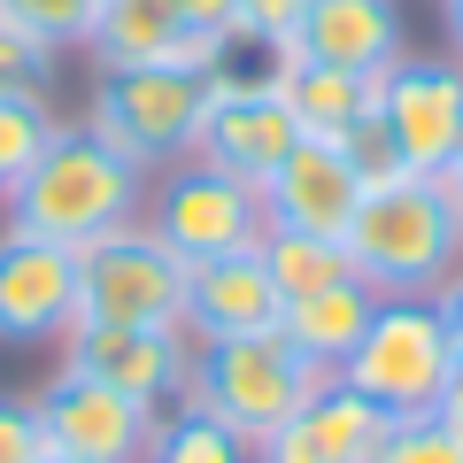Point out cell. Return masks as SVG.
I'll use <instances>...</instances> for the list:
<instances>
[{
  "label": "cell",
  "instance_id": "cell-14",
  "mask_svg": "<svg viewBox=\"0 0 463 463\" xmlns=\"http://www.w3.org/2000/svg\"><path fill=\"white\" fill-rule=\"evenodd\" d=\"M294 62H317V70H355V78H379L394 70L402 54V0H309L286 39Z\"/></svg>",
  "mask_w": 463,
  "mask_h": 463
},
{
  "label": "cell",
  "instance_id": "cell-24",
  "mask_svg": "<svg viewBox=\"0 0 463 463\" xmlns=\"http://www.w3.org/2000/svg\"><path fill=\"white\" fill-rule=\"evenodd\" d=\"M371 463H463V425L440 410L425 417H394V432L379 440V456Z\"/></svg>",
  "mask_w": 463,
  "mask_h": 463
},
{
  "label": "cell",
  "instance_id": "cell-3",
  "mask_svg": "<svg viewBox=\"0 0 463 463\" xmlns=\"http://www.w3.org/2000/svg\"><path fill=\"white\" fill-rule=\"evenodd\" d=\"M325 386H332V371L309 364V355L270 325V332H240V340H194L178 402L209 410L216 425H232L255 448V440H270L286 417H301Z\"/></svg>",
  "mask_w": 463,
  "mask_h": 463
},
{
  "label": "cell",
  "instance_id": "cell-29",
  "mask_svg": "<svg viewBox=\"0 0 463 463\" xmlns=\"http://www.w3.org/2000/svg\"><path fill=\"white\" fill-rule=\"evenodd\" d=\"M432 301H440L448 332H456V347H463V270H456V279H448V286H440V294H432Z\"/></svg>",
  "mask_w": 463,
  "mask_h": 463
},
{
  "label": "cell",
  "instance_id": "cell-32",
  "mask_svg": "<svg viewBox=\"0 0 463 463\" xmlns=\"http://www.w3.org/2000/svg\"><path fill=\"white\" fill-rule=\"evenodd\" d=\"M440 16H448V39H456V54H463V0H440Z\"/></svg>",
  "mask_w": 463,
  "mask_h": 463
},
{
  "label": "cell",
  "instance_id": "cell-9",
  "mask_svg": "<svg viewBox=\"0 0 463 463\" xmlns=\"http://www.w3.org/2000/svg\"><path fill=\"white\" fill-rule=\"evenodd\" d=\"M32 410H39V432H47V456H78V463H147L155 425H163L155 402H132L116 386L70 379V371H54L39 386Z\"/></svg>",
  "mask_w": 463,
  "mask_h": 463
},
{
  "label": "cell",
  "instance_id": "cell-30",
  "mask_svg": "<svg viewBox=\"0 0 463 463\" xmlns=\"http://www.w3.org/2000/svg\"><path fill=\"white\" fill-rule=\"evenodd\" d=\"M440 417L463 425V347H456V371H448V394H440Z\"/></svg>",
  "mask_w": 463,
  "mask_h": 463
},
{
  "label": "cell",
  "instance_id": "cell-33",
  "mask_svg": "<svg viewBox=\"0 0 463 463\" xmlns=\"http://www.w3.org/2000/svg\"><path fill=\"white\" fill-rule=\"evenodd\" d=\"M47 463H78V456H47Z\"/></svg>",
  "mask_w": 463,
  "mask_h": 463
},
{
  "label": "cell",
  "instance_id": "cell-27",
  "mask_svg": "<svg viewBox=\"0 0 463 463\" xmlns=\"http://www.w3.org/2000/svg\"><path fill=\"white\" fill-rule=\"evenodd\" d=\"M301 8H309V0H240V32L286 47V39H294V24H301Z\"/></svg>",
  "mask_w": 463,
  "mask_h": 463
},
{
  "label": "cell",
  "instance_id": "cell-13",
  "mask_svg": "<svg viewBox=\"0 0 463 463\" xmlns=\"http://www.w3.org/2000/svg\"><path fill=\"white\" fill-rule=\"evenodd\" d=\"M232 39H209L185 24L178 0H100L93 8V32H85V54H93L100 70H201L209 78L216 54H224Z\"/></svg>",
  "mask_w": 463,
  "mask_h": 463
},
{
  "label": "cell",
  "instance_id": "cell-11",
  "mask_svg": "<svg viewBox=\"0 0 463 463\" xmlns=\"http://www.w3.org/2000/svg\"><path fill=\"white\" fill-rule=\"evenodd\" d=\"M78 325V248L0 224V340L39 347Z\"/></svg>",
  "mask_w": 463,
  "mask_h": 463
},
{
  "label": "cell",
  "instance_id": "cell-17",
  "mask_svg": "<svg viewBox=\"0 0 463 463\" xmlns=\"http://www.w3.org/2000/svg\"><path fill=\"white\" fill-rule=\"evenodd\" d=\"M386 432H394V417L379 402L332 379L301 417H286L270 440H255V463H371Z\"/></svg>",
  "mask_w": 463,
  "mask_h": 463
},
{
  "label": "cell",
  "instance_id": "cell-12",
  "mask_svg": "<svg viewBox=\"0 0 463 463\" xmlns=\"http://www.w3.org/2000/svg\"><path fill=\"white\" fill-rule=\"evenodd\" d=\"M294 116H286V93L279 85H209V109L194 124V155L232 178L263 185L270 170L294 155Z\"/></svg>",
  "mask_w": 463,
  "mask_h": 463
},
{
  "label": "cell",
  "instance_id": "cell-8",
  "mask_svg": "<svg viewBox=\"0 0 463 463\" xmlns=\"http://www.w3.org/2000/svg\"><path fill=\"white\" fill-rule=\"evenodd\" d=\"M185 355H194V340H185L178 325H93V317H78V325L54 340V371L116 386V394L155 402V410L178 402Z\"/></svg>",
  "mask_w": 463,
  "mask_h": 463
},
{
  "label": "cell",
  "instance_id": "cell-5",
  "mask_svg": "<svg viewBox=\"0 0 463 463\" xmlns=\"http://www.w3.org/2000/svg\"><path fill=\"white\" fill-rule=\"evenodd\" d=\"M201 109H209V78H201V70H163L155 62V70H100L85 124H93L124 163H139L155 178V170H170V163L194 155Z\"/></svg>",
  "mask_w": 463,
  "mask_h": 463
},
{
  "label": "cell",
  "instance_id": "cell-16",
  "mask_svg": "<svg viewBox=\"0 0 463 463\" xmlns=\"http://www.w3.org/2000/svg\"><path fill=\"white\" fill-rule=\"evenodd\" d=\"M279 317H286V294L270 286L255 248L185 263V340H240V332H270Z\"/></svg>",
  "mask_w": 463,
  "mask_h": 463
},
{
  "label": "cell",
  "instance_id": "cell-28",
  "mask_svg": "<svg viewBox=\"0 0 463 463\" xmlns=\"http://www.w3.org/2000/svg\"><path fill=\"white\" fill-rule=\"evenodd\" d=\"M178 8H185V24H194V32L240 39V0H178Z\"/></svg>",
  "mask_w": 463,
  "mask_h": 463
},
{
  "label": "cell",
  "instance_id": "cell-23",
  "mask_svg": "<svg viewBox=\"0 0 463 463\" xmlns=\"http://www.w3.org/2000/svg\"><path fill=\"white\" fill-rule=\"evenodd\" d=\"M93 8H100V0H0V16L16 24L24 39H39L47 54L85 47V32H93Z\"/></svg>",
  "mask_w": 463,
  "mask_h": 463
},
{
  "label": "cell",
  "instance_id": "cell-26",
  "mask_svg": "<svg viewBox=\"0 0 463 463\" xmlns=\"http://www.w3.org/2000/svg\"><path fill=\"white\" fill-rule=\"evenodd\" d=\"M54 54L39 47V39H24L16 24L0 16V93H39V78H47Z\"/></svg>",
  "mask_w": 463,
  "mask_h": 463
},
{
  "label": "cell",
  "instance_id": "cell-1",
  "mask_svg": "<svg viewBox=\"0 0 463 463\" xmlns=\"http://www.w3.org/2000/svg\"><path fill=\"white\" fill-rule=\"evenodd\" d=\"M0 201H8L0 224L62 240V248H93L100 232L147 216V170L124 163L93 124H62L47 139V155L16 178V194H0Z\"/></svg>",
  "mask_w": 463,
  "mask_h": 463
},
{
  "label": "cell",
  "instance_id": "cell-4",
  "mask_svg": "<svg viewBox=\"0 0 463 463\" xmlns=\"http://www.w3.org/2000/svg\"><path fill=\"white\" fill-rule=\"evenodd\" d=\"M448 371H456V332H448L432 294H379L364 340L347 347V364L332 371L340 386H355L364 402H379L386 417H425L440 410Z\"/></svg>",
  "mask_w": 463,
  "mask_h": 463
},
{
  "label": "cell",
  "instance_id": "cell-10",
  "mask_svg": "<svg viewBox=\"0 0 463 463\" xmlns=\"http://www.w3.org/2000/svg\"><path fill=\"white\" fill-rule=\"evenodd\" d=\"M379 124L394 139L402 170L440 178L456 139H463V62H417V54H402L394 70H379Z\"/></svg>",
  "mask_w": 463,
  "mask_h": 463
},
{
  "label": "cell",
  "instance_id": "cell-7",
  "mask_svg": "<svg viewBox=\"0 0 463 463\" xmlns=\"http://www.w3.org/2000/svg\"><path fill=\"white\" fill-rule=\"evenodd\" d=\"M78 317L93 325H178L185 332V263L147 216L78 248Z\"/></svg>",
  "mask_w": 463,
  "mask_h": 463
},
{
  "label": "cell",
  "instance_id": "cell-25",
  "mask_svg": "<svg viewBox=\"0 0 463 463\" xmlns=\"http://www.w3.org/2000/svg\"><path fill=\"white\" fill-rule=\"evenodd\" d=\"M0 463H47V432H39L32 394H0Z\"/></svg>",
  "mask_w": 463,
  "mask_h": 463
},
{
  "label": "cell",
  "instance_id": "cell-6",
  "mask_svg": "<svg viewBox=\"0 0 463 463\" xmlns=\"http://www.w3.org/2000/svg\"><path fill=\"white\" fill-rule=\"evenodd\" d=\"M147 224L163 232V248L178 255V263H209V255L263 248L270 209H263V185H248V178H232V170L201 163V155H185V163H170V170L147 178Z\"/></svg>",
  "mask_w": 463,
  "mask_h": 463
},
{
  "label": "cell",
  "instance_id": "cell-21",
  "mask_svg": "<svg viewBox=\"0 0 463 463\" xmlns=\"http://www.w3.org/2000/svg\"><path fill=\"white\" fill-rule=\"evenodd\" d=\"M147 463H255V448L240 440L232 425H216L209 410H194V402H170L163 425H155Z\"/></svg>",
  "mask_w": 463,
  "mask_h": 463
},
{
  "label": "cell",
  "instance_id": "cell-20",
  "mask_svg": "<svg viewBox=\"0 0 463 463\" xmlns=\"http://www.w3.org/2000/svg\"><path fill=\"white\" fill-rule=\"evenodd\" d=\"M255 255H263L270 286H279L286 301L317 294V286H340V279H355V263H347V240H325V232H286V224H270Z\"/></svg>",
  "mask_w": 463,
  "mask_h": 463
},
{
  "label": "cell",
  "instance_id": "cell-31",
  "mask_svg": "<svg viewBox=\"0 0 463 463\" xmlns=\"http://www.w3.org/2000/svg\"><path fill=\"white\" fill-rule=\"evenodd\" d=\"M440 185H448V201L463 209V139H456V155H448V170H440Z\"/></svg>",
  "mask_w": 463,
  "mask_h": 463
},
{
  "label": "cell",
  "instance_id": "cell-15",
  "mask_svg": "<svg viewBox=\"0 0 463 463\" xmlns=\"http://www.w3.org/2000/svg\"><path fill=\"white\" fill-rule=\"evenodd\" d=\"M355 201H364V178H355V163H347L332 139H294V155L263 178V209H270V224H286V232L347 240Z\"/></svg>",
  "mask_w": 463,
  "mask_h": 463
},
{
  "label": "cell",
  "instance_id": "cell-22",
  "mask_svg": "<svg viewBox=\"0 0 463 463\" xmlns=\"http://www.w3.org/2000/svg\"><path fill=\"white\" fill-rule=\"evenodd\" d=\"M54 132L62 116L47 109V93H0V194H16V178L47 155Z\"/></svg>",
  "mask_w": 463,
  "mask_h": 463
},
{
  "label": "cell",
  "instance_id": "cell-2",
  "mask_svg": "<svg viewBox=\"0 0 463 463\" xmlns=\"http://www.w3.org/2000/svg\"><path fill=\"white\" fill-rule=\"evenodd\" d=\"M347 263L371 294H440L463 270V209L440 178H379L347 216Z\"/></svg>",
  "mask_w": 463,
  "mask_h": 463
},
{
  "label": "cell",
  "instance_id": "cell-19",
  "mask_svg": "<svg viewBox=\"0 0 463 463\" xmlns=\"http://www.w3.org/2000/svg\"><path fill=\"white\" fill-rule=\"evenodd\" d=\"M279 93H286V116H294V132H301V139H332V147H340V139L371 116V100H379V78L294 62V70L279 78Z\"/></svg>",
  "mask_w": 463,
  "mask_h": 463
},
{
  "label": "cell",
  "instance_id": "cell-18",
  "mask_svg": "<svg viewBox=\"0 0 463 463\" xmlns=\"http://www.w3.org/2000/svg\"><path fill=\"white\" fill-rule=\"evenodd\" d=\"M371 309H379V294H371L364 279H340V286H317V294H301V301H286V317H279V332L309 355V364H325V371H340L347 364V347L364 340V325H371Z\"/></svg>",
  "mask_w": 463,
  "mask_h": 463
}]
</instances>
